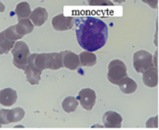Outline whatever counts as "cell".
Wrapping results in <instances>:
<instances>
[{
	"label": "cell",
	"mask_w": 159,
	"mask_h": 130,
	"mask_svg": "<svg viewBox=\"0 0 159 130\" xmlns=\"http://www.w3.org/2000/svg\"><path fill=\"white\" fill-rule=\"evenodd\" d=\"M116 3H123V2H125L126 0H114Z\"/></svg>",
	"instance_id": "cell-27"
},
{
	"label": "cell",
	"mask_w": 159,
	"mask_h": 130,
	"mask_svg": "<svg viewBox=\"0 0 159 130\" xmlns=\"http://www.w3.org/2000/svg\"><path fill=\"white\" fill-rule=\"evenodd\" d=\"M10 50L13 56L14 66L20 70H24L28 63L29 56L31 54L27 44L23 41H17Z\"/></svg>",
	"instance_id": "cell-3"
},
{
	"label": "cell",
	"mask_w": 159,
	"mask_h": 130,
	"mask_svg": "<svg viewBox=\"0 0 159 130\" xmlns=\"http://www.w3.org/2000/svg\"><path fill=\"white\" fill-rule=\"evenodd\" d=\"M77 101L87 111H91L96 103V93L91 88H83L79 91Z\"/></svg>",
	"instance_id": "cell-6"
},
{
	"label": "cell",
	"mask_w": 159,
	"mask_h": 130,
	"mask_svg": "<svg viewBox=\"0 0 159 130\" xmlns=\"http://www.w3.org/2000/svg\"><path fill=\"white\" fill-rule=\"evenodd\" d=\"M51 23H52V27L56 31H67L74 27L75 18L65 17L63 14H59L53 17Z\"/></svg>",
	"instance_id": "cell-7"
},
{
	"label": "cell",
	"mask_w": 159,
	"mask_h": 130,
	"mask_svg": "<svg viewBox=\"0 0 159 130\" xmlns=\"http://www.w3.org/2000/svg\"><path fill=\"white\" fill-rule=\"evenodd\" d=\"M123 118L116 112L109 111L106 112L102 116V122L107 128H120L122 125Z\"/></svg>",
	"instance_id": "cell-9"
},
{
	"label": "cell",
	"mask_w": 159,
	"mask_h": 130,
	"mask_svg": "<svg viewBox=\"0 0 159 130\" xmlns=\"http://www.w3.org/2000/svg\"><path fill=\"white\" fill-rule=\"evenodd\" d=\"M79 63L81 66L85 67H92L97 63V56L93 52L84 51L78 55Z\"/></svg>",
	"instance_id": "cell-16"
},
{
	"label": "cell",
	"mask_w": 159,
	"mask_h": 130,
	"mask_svg": "<svg viewBox=\"0 0 159 130\" xmlns=\"http://www.w3.org/2000/svg\"><path fill=\"white\" fill-rule=\"evenodd\" d=\"M143 3L147 4L152 8H157L158 5V0H142Z\"/></svg>",
	"instance_id": "cell-25"
},
{
	"label": "cell",
	"mask_w": 159,
	"mask_h": 130,
	"mask_svg": "<svg viewBox=\"0 0 159 130\" xmlns=\"http://www.w3.org/2000/svg\"><path fill=\"white\" fill-rule=\"evenodd\" d=\"M18 95L16 90L7 87L0 90V104L6 107H9L16 103Z\"/></svg>",
	"instance_id": "cell-13"
},
{
	"label": "cell",
	"mask_w": 159,
	"mask_h": 130,
	"mask_svg": "<svg viewBox=\"0 0 159 130\" xmlns=\"http://www.w3.org/2000/svg\"><path fill=\"white\" fill-rule=\"evenodd\" d=\"M154 66L153 55L146 50H139L133 55V67L137 73L143 74L149 67Z\"/></svg>",
	"instance_id": "cell-5"
},
{
	"label": "cell",
	"mask_w": 159,
	"mask_h": 130,
	"mask_svg": "<svg viewBox=\"0 0 159 130\" xmlns=\"http://www.w3.org/2000/svg\"><path fill=\"white\" fill-rule=\"evenodd\" d=\"M61 57V62L62 66L69 69V70H76L79 66V58L78 55L70 51V50H64L60 52Z\"/></svg>",
	"instance_id": "cell-8"
},
{
	"label": "cell",
	"mask_w": 159,
	"mask_h": 130,
	"mask_svg": "<svg viewBox=\"0 0 159 130\" xmlns=\"http://www.w3.org/2000/svg\"><path fill=\"white\" fill-rule=\"evenodd\" d=\"M48 18V13L47 9L41 7H35L33 11H31L29 16V20H31L33 25L37 27L42 26L47 21Z\"/></svg>",
	"instance_id": "cell-10"
},
{
	"label": "cell",
	"mask_w": 159,
	"mask_h": 130,
	"mask_svg": "<svg viewBox=\"0 0 159 130\" xmlns=\"http://www.w3.org/2000/svg\"><path fill=\"white\" fill-rule=\"evenodd\" d=\"M23 71H24V74L26 76V80L29 82V84H31V85H38L39 84V82L41 80L42 71L38 70L29 61H28V63Z\"/></svg>",
	"instance_id": "cell-12"
},
{
	"label": "cell",
	"mask_w": 159,
	"mask_h": 130,
	"mask_svg": "<svg viewBox=\"0 0 159 130\" xmlns=\"http://www.w3.org/2000/svg\"><path fill=\"white\" fill-rule=\"evenodd\" d=\"M7 109H1L0 110V124L1 125H8V121L7 119Z\"/></svg>",
	"instance_id": "cell-24"
},
{
	"label": "cell",
	"mask_w": 159,
	"mask_h": 130,
	"mask_svg": "<svg viewBox=\"0 0 159 130\" xmlns=\"http://www.w3.org/2000/svg\"><path fill=\"white\" fill-rule=\"evenodd\" d=\"M5 8H6L5 5L0 1V12H4L5 11Z\"/></svg>",
	"instance_id": "cell-26"
},
{
	"label": "cell",
	"mask_w": 159,
	"mask_h": 130,
	"mask_svg": "<svg viewBox=\"0 0 159 130\" xmlns=\"http://www.w3.org/2000/svg\"><path fill=\"white\" fill-rule=\"evenodd\" d=\"M16 41L8 39L5 34L4 31L0 33V54H7L10 49L13 47Z\"/></svg>",
	"instance_id": "cell-19"
},
{
	"label": "cell",
	"mask_w": 159,
	"mask_h": 130,
	"mask_svg": "<svg viewBox=\"0 0 159 130\" xmlns=\"http://www.w3.org/2000/svg\"><path fill=\"white\" fill-rule=\"evenodd\" d=\"M75 25L77 42L86 51H97L106 44L108 27L101 19L90 16L76 17Z\"/></svg>",
	"instance_id": "cell-1"
},
{
	"label": "cell",
	"mask_w": 159,
	"mask_h": 130,
	"mask_svg": "<svg viewBox=\"0 0 159 130\" xmlns=\"http://www.w3.org/2000/svg\"><path fill=\"white\" fill-rule=\"evenodd\" d=\"M4 34L8 39L13 40V41H18L19 39L22 38V36L17 33V31L15 29V25H11V26L7 27L6 30H4Z\"/></svg>",
	"instance_id": "cell-21"
},
{
	"label": "cell",
	"mask_w": 159,
	"mask_h": 130,
	"mask_svg": "<svg viewBox=\"0 0 159 130\" xmlns=\"http://www.w3.org/2000/svg\"><path fill=\"white\" fill-rule=\"evenodd\" d=\"M38 70L44 71L46 69L49 70H59L62 66L61 57L60 53L50 52V53H33L30 54L29 60Z\"/></svg>",
	"instance_id": "cell-2"
},
{
	"label": "cell",
	"mask_w": 159,
	"mask_h": 130,
	"mask_svg": "<svg viewBox=\"0 0 159 130\" xmlns=\"http://www.w3.org/2000/svg\"><path fill=\"white\" fill-rule=\"evenodd\" d=\"M1 126H2V125H1V124H0V128H1Z\"/></svg>",
	"instance_id": "cell-28"
},
{
	"label": "cell",
	"mask_w": 159,
	"mask_h": 130,
	"mask_svg": "<svg viewBox=\"0 0 159 130\" xmlns=\"http://www.w3.org/2000/svg\"><path fill=\"white\" fill-rule=\"evenodd\" d=\"M143 82L148 87H156L158 85L157 67L151 66L143 73Z\"/></svg>",
	"instance_id": "cell-11"
},
{
	"label": "cell",
	"mask_w": 159,
	"mask_h": 130,
	"mask_svg": "<svg viewBox=\"0 0 159 130\" xmlns=\"http://www.w3.org/2000/svg\"><path fill=\"white\" fill-rule=\"evenodd\" d=\"M89 6H114V3L109 0H89Z\"/></svg>",
	"instance_id": "cell-22"
},
{
	"label": "cell",
	"mask_w": 159,
	"mask_h": 130,
	"mask_svg": "<svg viewBox=\"0 0 159 130\" xmlns=\"http://www.w3.org/2000/svg\"><path fill=\"white\" fill-rule=\"evenodd\" d=\"M146 128H158V117L155 116V117L150 118L146 123Z\"/></svg>",
	"instance_id": "cell-23"
},
{
	"label": "cell",
	"mask_w": 159,
	"mask_h": 130,
	"mask_svg": "<svg viewBox=\"0 0 159 130\" xmlns=\"http://www.w3.org/2000/svg\"><path fill=\"white\" fill-rule=\"evenodd\" d=\"M24 115H25V113H24L23 109L18 107V108H14V109H11V110L7 111V119L8 121V124L16 123V122L20 121L21 119H23Z\"/></svg>",
	"instance_id": "cell-18"
},
{
	"label": "cell",
	"mask_w": 159,
	"mask_h": 130,
	"mask_svg": "<svg viewBox=\"0 0 159 130\" xmlns=\"http://www.w3.org/2000/svg\"><path fill=\"white\" fill-rule=\"evenodd\" d=\"M117 86L119 87V89L124 94H132L137 90V87H138L137 83L133 79L129 78V76H126L125 78H123Z\"/></svg>",
	"instance_id": "cell-14"
},
{
	"label": "cell",
	"mask_w": 159,
	"mask_h": 130,
	"mask_svg": "<svg viewBox=\"0 0 159 130\" xmlns=\"http://www.w3.org/2000/svg\"><path fill=\"white\" fill-rule=\"evenodd\" d=\"M61 106H62V109L64 110V112H66L68 114L69 113H73V112H75L77 109L78 101H77L76 98L69 96V97H66L62 101Z\"/></svg>",
	"instance_id": "cell-20"
},
{
	"label": "cell",
	"mask_w": 159,
	"mask_h": 130,
	"mask_svg": "<svg viewBox=\"0 0 159 130\" xmlns=\"http://www.w3.org/2000/svg\"><path fill=\"white\" fill-rule=\"evenodd\" d=\"M15 29L17 33L23 37L25 34H31L33 32L34 25L29 19H21L19 20V22L15 25Z\"/></svg>",
	"instance_id": "cell-15"
},
{
	"label": "cell",
	"mask_w": 159,
	"mask_h": 130,
	"mask_svg": "<svg viewBox=\"0 0 159 130\" xmlns=\"http://www.w3.org/2000/svg\"><path fill=\"white\" fill-rule=\"evenodd\" d=\"M31 11V7L27 2H20L15 7V13L17 15L18 20L28 19Z\"/></svg>",
	"instance_id": "cell-17"
},
{
	"label": "cell",
	"mask_w": 159,
	"mask_h": 130,
	"mask_svg": "<svg viewBox=\"0 0 159 130\" xmlns=\"http://www.w3.org/2000/svg\"><path fill=\"white\" fill-rule=\"evenodd\" d=\"M127 70V66L122 61L113 60L108 65L107 78L109 82L114 85H118L123 78L128 76Z\"/></svg>",
	"instance_id": "cell-4"
}]
</instances>
